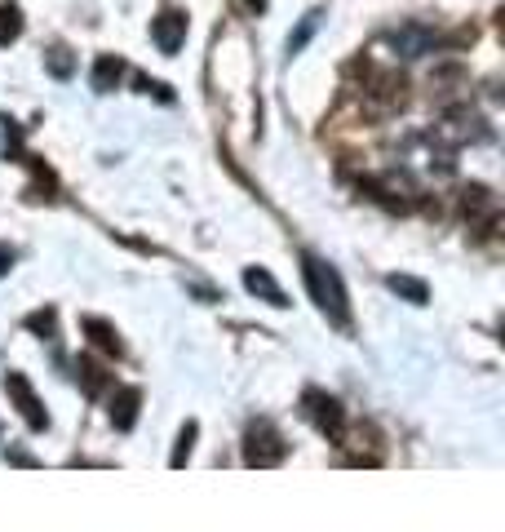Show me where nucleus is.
Segmentation results:
<instances>
[{"label": "nucleus", "instance_id": "nucleus-7", "mask_svg": "<svg viewBox=\"0 0 505 532\" xmlns=\"http://www.w3.org/2000/svg\"><path fill=\"white\" fill-rule=\"evenodd\" d=\"M120 76H125V63H120L116 54H102L94 63V89L98 94H111V89L120 85Z\"/></svg>", "mask_w": 505, "mask_h": 532}, {"label": "nucleus", "instance_id": "nucleus-14", "mask_svg": "<svg viewBox=\"0 0 505 532\" xmlns=\"http://www.w3.org/2000/svg\"><path fill=\"white\" fill-rule=\"evenodd\" d=\"M45 63H49V71H54L58 80H67L71 71H76V63H71V54H67L63 45H58V49H49V54H45Z\"/></svg>", "mask_w": 505, "mask_h": 532}, {"label": "nucleus", "instance_id": "nucleus-12", "mask_svg": "<svg viewBox=\"0 0 505 532\" xmlns=\"http://www.w3.org/2000/svg\"><path fill=\"white\" fill-rule=\"evenodd\" d=\"M195 435H200V426H195V422H187V426H182V435H178V448H173V457H169L173 466H182V462H187V457H191V444H195Z\"/></svg>", "mask_w": 505, "mask_h": 532}, {"label": "nucleus", "instance_id": "nucleus-10", "mask_svg": "<svg viewBox=\"0 0 505 532\" xmlns=\"http://www.w3.org/2000/svg\"><path fill=\"white\" fill-rule=\"evenodd\" d=\"M85 333H94V342L102 346V351H111V355H120L125 346H120V333L111 329L107 320H85Z\"/></svg>", "mask_w": 505, "mask_h": 532}, {"label": "nucleus", "instance_id": "nucleus-6", "mask_svg": "<svg viewBox=\"0 0 505 532\" xmlns=\"http://www.w3.org/2000/svg\"><path fill=\"white\" fill-rule=\"evenodd\" d=\"M306 413L315 417L319 431H328V435L342 431V404H337V399H328L324 391H306Z\"/></svg>", "mask_w": 505, "mask_h": 532}, {"label": "nucleus", "instance_id": "nucleus-4", "mask_svg": "<svg viewBox=\"0 0 505 532\" xmlns=\"http://www.w3.org/2000/svg\"><path fill=\"white\" fill-rule=\"evenodd\" d=\"M151 36H156L160 54H178L182 40H187V14H178V9H160V18L151 23Z\"/></svg>", "mask_w": 505, "mask_h": 532}, {"label": "nucleus", "instance_id": "nucleus-5", "mask_svg": "<svg viewBox=\"0 0 505 532\" xmlns=\"http://www.w3.org/2000/svg\"><path fill=\"white\" fill-rule=\"evenodd\" d=\"M244 457H249V466H275V462L284 457L280 435H275L271 426H253V431H249V448H244Z\"/></svg>", "mask_w": 505, "mask_h": 532}, {"label": "nucleus", "instance_id": "nucleus-11", "mask_svg": "<svg viewBox=\"0 0 505 532\" xmlns=\"http://www.w3.org/2000/svg\"><path fill=\"white\" fill-rule=\"evenodd\" d=\"M18 32H23V14H18L14 5H5V9H0V45L18 40Z\"/></svg>", "mask_w": 505, "mask_h": 532}, {"label": "nucleus", "instance_id": "nucleus-8", "mask_svg": "<svg viewBox=\"0 0 505 532\" xmlns=\"http://www.w3.org/2000/svg\"><path fill=\"white\" fill-rule=\"evenodd\" d=\"M244 284H249L253 293H262V298L271 302V306H288V302H284V293H280V284H275L271 275L262 271V266H249V271H244Z\"/></svg>", "mask_w": 505, "mask_h": 532}, {"label": "nucleus", "instance_id": "nucleus-13", "mask_svg": "<svg viewBox=\"0 0 505 532\" xmlns=\"http://www.w3.org/2000/svg\"><path fill=\"white\" fill-rule=\"evenodd\" d=\"M390 289L404 293V298H412V302H426V284H421V280H408V275H390Z\"/></svg>", "mask_w": 505, "mask_h": 532}, {"label": "nucleus", "instance_id": "nucleus-15", "mask_svg": "<svg viewBox=\"0 0 505 532\" xmlns=\"http://www.w3.org/2000/svg\"><path fill=\"white\" fill-rule=\"evenodd\" d=\"M315 27H319V14H306V18H302V27H297L293 36H288V54H297V49H302L306 40L315 36Z\"/></svg>", "mask_w": 505, "mask_h": 532}, {"label": "nucleus", "instance_id": "nucleus-17", "mask_svg": "<svg viewBox=\"0 0 505 532\" xmlns=\"http://www.w3.org/2000/svg\"><path fill=\"white\" fill-rule=\"evenodd\" d=\"M9 266H14V253H5V249H0V275H5Z\"/></svg>", "mask_w": 505, "mask_h": 532}, {"label": "nucleus", "instance_id": "nucleus-9", "mask_svg": "<svg viewBox=\"0 0 505 532\" xmlns=\"http://www.w3.org/2000/svg\"><path fill=\"white\" fill-rule=\"evenodd\" d=\"M138 391H120L116 399H111V422L120 426V431H129L133 426V417H138Z\"/></svg>", "mask_w": 505, "mask_h": 532}, {"label": "nucleus", "instance_id": "nucleus-2", "mask_svg": "<svg viewBox=\"0 0 505 532\" xmlns=\"http://www.w3.org/2000/svg\"><path fill=\"white\" fill-rule=\"evenodd\" d=\"M5 391L18 399V413L27 417V426H49V413L45 408H40V399H36V391H32V382H27L23 373H5Z\"/></svg>", "mask_w": 505, "mask_h": 532}, {"label": "nucleus", "instance_id": "nucleus-3", "mask_svg": "<svg viewBox=\"0 0 505 532\" xmlns=\"http://www.w3.org/2000/svg\"><path fill=\"white\" fill-rule=\"evenodd\" d=\"M386 45L395 49L399 58H421V54H430V45H435V32H430L426 23H408V27H399V32H390Z\"/></svg>", "mask_w": 505, "mask_h": 532}, {"label": "nucleus", "instance_id": "nucleus-16", "mask_svg": "<svg viewBox=\"0 0 505 532\" xmlns=\"http://www.w3.org/2000/svg\"><path fill=\"white\" fill-rule=\"evenodd\" d=\"M76 368H80V377H85L89 391H102V386H107V373H102V368H98L94 360H80Z\"/></svg>", "mask_w": 505, "mask_h": 532}, {"label": "nucleus", "instance_id": "nucleus-1", "mask_svg": "<svg viewBox=\"0 0 505 532\" xmlns=\"http://www.w3.org/2000/svg\"><path fill=\"white\" fill-rule=\"evenodd\" d=\"M302 271H306V284H311V298L319 302V311L346 329L350 311H346V289H342V280H337V271L319 258H302Z\"/></svg>", "mask_w": 505, "mask_h": 532}]
</instances>
